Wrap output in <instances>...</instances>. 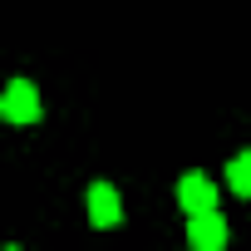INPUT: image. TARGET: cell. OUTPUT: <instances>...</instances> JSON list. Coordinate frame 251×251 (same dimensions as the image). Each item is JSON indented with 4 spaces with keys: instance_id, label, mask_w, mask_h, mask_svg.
I'll return each instance as SVG.
<instances>
[{
    "instance_id": "cell-1",
    "label": "cell",
    "mask_w": 251,
    "mask_h": 251,
    "mask_svg": "<svg viewBox=\"0 0 251 251\" xmlns=\"http://www.w3.org/2000/svg\"><path fill=\"white\" fill-rule=\"evenodd\" d=\"M0 113H5L10 123H35V118H40V94H35L25 79H15V84L5 89V99H0Z\"/></svg>"
},
{
    "instance_id": "cell-2",
    "label": "cell",
    "mask_w": 251,
    "mask_h": 251,
    "mask_svg": "<svg viewBox=\"0 0 251 251\" xmlns=\"http://www.w3.org/2000/svg\"><path fill=\"white\" fill-rule=\"evenodd\" d=\"M187 241H192L197 251H222V246H226V222H222L217 212H197V217L187 222Z\"/></svg>"
},
{
    "instance_id": "cell-3",
    "label": "cell",
    "mask_w": 251,
    "mask_h": 251,
    "mask_svg": "<svg viewBox=\"0 0 251 251\" xmlns=\"http://www.w3.org/2000/svg\"><path fill=\"white\" fill-rule=\"evenodd\" d=\"M177 202H182V212H217V187L207 182V177H197V173H187L182 182H177Z\"/></svg>"
},
{
    "instance_id": "cell-4",
    "label": "cell",
    "mask_w": 251,
    "mask_h": 251,
    "mask_svg": "<svg viewBox=\"0 0 251 251\" xmlns=\"http://www.w3.org/2000/svg\"><path fill=\"white\" fill-rule=\"evenodd\" d=\"M89 222L94 226H118L123 222V202H118V192L108 182H94L89 187Z\"/></svg>"
},
{
    "instance_id": "cell-5",
    "label": "cell",
    "mask_w": 251,
    "mask_h": 251,
    "mask_svg": "<svg viewBox=\"0 0 251 251\" xmlns=\"http://www.w3.org/2000/svg\"><path fill=\"white\" fill-rule=\"evenodd\" d=\"M226 182H231V192H236V197H251V148H246L241 158H231Z\"/></svg>"
}]
</instances>
